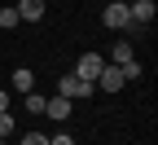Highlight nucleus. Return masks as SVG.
Segmentation results:
<instances>
[{
    "instance_id": "obj_11",
    "label": "nucleus",
    "mask_w": 158,
    "mask_h": 145,
    "mask_svg": "<svg viewBox=\"0 0 158 145\" xmlns=\"http://www.w3.org/2000/svg\"><path fill=\"white\" fill-rule=\"evenodd\" d=\"M9 132H13V114L0 110V141H9Z\"/></svg>"
},
{
    "instance_id": "obj_2",
    "label": "nucleus",
    "mask_w": 158,
    "mask_h": 145,
    "mask_svg": "<svg viewBox=\"0 0 158 145\" xmlns=\"http://www.w3.org/2000/svg\"><path fill=\"white\" fill-rule=\"evenodd\" d=\"M101 22H106L110 31H132V18H127V5H114V0H110L106 9H101Z\"/></svg>"
},
{
    "instance_id": "obj_1",
    "label": "nucleus",
    "mask_w": 158,
    "mask_h": 145,
    "mask_svg": "<svg viewBox=\"0 0 158 145\" xmlns=\"http://www.w3.org/2000/svg\"><path fill=\"white\" fill-rule=\"evenodd\" d=\"M92 92H97V84H88L79 75H62V84H57V97H66V101H84Z\"/></svg>"
},
{
    "instance_id": "obj_3",
    "label": "nucleus",
    "mask_w": 158,
    "mask_h": 145,
    "mask_svg": "<svg viewBox=\"0 0 158 145\" xmlns=\"http://www.w3.org/2000/svg\"><path fill=\"white\" fill-rule=\"evenodd\" d=\"M101 70H106V57H101V53H84L75 75H79V79H88V84H97V75H101Z\"/></svg>"
},
{
    "instance_id": "obj_9",
    "label": "nucleus",
    "mask_w": 158,
    "mask_h": 145,
    "mask_svg": "<svg viewBox=\"0 0 158 145\" xmlns=\"http://www.w3.org/2000/svg\"><path fill=\"white\" fill-rule=\"evenodd\" d=\"M127 62H136V57H132V44H127V40H118V44H114V62H110V66H127Z\"/></svg>"
},
{
    "instance_id": "obj_15",
    "label": "nucleus",
    "mask_w": 158,
    "mask_h": 145,
    "mask_svg": "<svg viewBox=\"0 0 158 145\" xmlns=\"http://www.w3.org/2000/svg\"><path fill=\"white\" fill-rule=\"evenodd\" d=\"M48 145H75V141H70V136H66V132H57V136H53V141H48Z\"/></svg>"
},
{
    "instance_id": "obj_18",
    "label": "nucleus",
    "mask_w": 158,
    "mask_h": 145,
    "mask_svg": "<svg viewBox=\"0 0 158 145\" xmlns=\"http://www.w3.org/2000/svg\"><path fill=\"white\" fill-rule=\"evenodd\" d=\"M0 145H9V141H0Z\"/></svg>"
},
{
    "instance_id": "obj_16",
    "label": "nucleus",
    "mask_w": 158,
    "mask_h": 145,
    "mask_svg": "<svg viewBox=\"0 0 158 145\" xmlns=\"http://www.w3.org/2000/svg\"><path fill=\"white\" fill-rule=\"evenodd\" d=\"M0 110H9V92L5 88H0Z\"/></svg>"
},
{
    "instance_id": "obj_13",
    "label": "nucleus",
    "mask_w": 158,
    "mask_h": 145,
    "mask_svg": "<svg viewBox=\"0 0 158 145\" xmlns=\"http://www.w3.org/2000/svg\"><path fill=\"white\" fill-rule=\"evenodd\" d=\"M27 110L31 114H44V97H40V92H27Z\"/></svg>"
},
{
    "instance_id": "obj_17",
    "label": "nucleus",
    "mask_w": 158,
    "mask_h": 145,
    "mask_svg": "<svg viewBox=\"0 0 158 145\" xmlns=\"http://www.w3.org/2000/svg\"><path fill=\"white\" fill-rule=\"evenodd\" d=\"M114 5H127V0H114Z\"/></svg>"
},
{
    "instance_id": "obj_12",
    "label": "nucleus",
    "mask_w": 158,
    "mask_h": 145,
    "mask_svg": "<svg viewBox=\"0 0 158 145\" xmlns=\"http://www.w3.org/2000/svg\"><path fill=\"white\" fill-rule=\"evenodd\" d=\"M118 70H123V79H141V75H145L141 62H127V66H118Z\"/></svg>"
},
{
    "instance_id": "obj_6",
    "label": "nucleus",
    "mask_w": 158,
    "mask_h": 145,
    "mask_svg": "<svg viewBox=\"0 0 158 145\" xmlns=\"http://www.w3.org/2000/svg\"><path fill=\"white\" fill-rule=\"evenodd\" d=\"M70 110H75V101H66V97L44 101V114H48V119H57V123H62V119H70Z\"/></svg>"
},
{
    "instance_id": "obj_5",
    "label": "nucleus",
    "mask_w": 158,
    "mask_h": 145,
    "mask_svg": "<svg viewBox=\"0 0 158 145\" xmlns=\"http://www.w3.org/2000/svg\"><path fill=\"white\" fill-rule=\"evenodd\" d=\"M123 84H127V79H123V70H118V66H110V62H106V70L97 75V88H101V92H118Z\"/></svg>"
},
{
    "instance_id": "obj_4",
    "label": "nucleus",
    "mask_w": 158,
    "mask_h": 145,
    "mask_svg": "<svg viewBox=\"0 0 158 145\" xmlns=\"http://www.w3.org/2000/svg\"><path fill=\"white\" fill-rule=\"evenodd\" d=\"M154 13H158V5H154V0H132V5H127L132 27H149V22H154Z\"/></svg>"
},
{
    "instance_id": "obj_7",
    "label": "nucleus",
    "mask_w": 158,
    "mask_h": 145,
    "mask_svg": "<svg viewBox=\"0 0 158 145\" xmlns=\"http://www.w3.org/2000/svg\"><path fill=\"white\" fill-rule=\"evenodd\" d=\"M18 18L22 22H40L44 18V0H18Z\"/></svg>"
},
{
    "instance_id": "obj_14",
    "label": "nucleus",
    "mask_w": 158,
    "mask_h": 145,
    "mask_svg": "<svg viewBox=\"0 0 158 145\" xmlns=\"http://www.w3.org/2000/svg\"><path fill=\"white\" fill-rule=\"evenodd\" d=\"M22 145H48V141L40 136V132H27V136H22Z\"/></svg>"
},
{
    "instance_id": "obj_10",
    "label": "nucleus",
    "mask_w": 158,
    "mask_h": 145,
    "mask_svg": "<svg viewBox=\"0 0 158 145\" xmlns=\"http://www.w3.org/2000/svg\"><path fill=\"white\" fill-rule=\"evenodd\" d=\"M18 22H22V18H18V9H0V27H5V31H13Z\"/></svg>"
},
{
    "instance_id": "obj_8",
    "label": "nucleus",
    "mask_w": 158,
    "mask_h": 145,
    "mask_svg": "<svg viewBox=\"0 0 158 145\" xmlns=\"http://www.w3.org/2000/svg\"><path fill=\"white\" fill-rule=\"evenodd\" d=\"M13 88H18V92H22V97H27V92L35 88V75H31L27 66H18V70H13Z\"/></svg>"
}]
</instances>
